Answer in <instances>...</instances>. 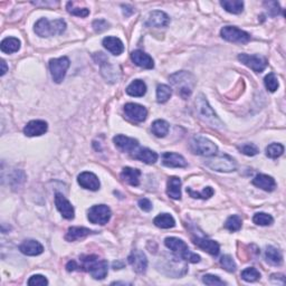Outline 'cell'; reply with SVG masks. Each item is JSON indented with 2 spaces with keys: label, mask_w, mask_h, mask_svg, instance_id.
Returning a JSON list of instances; mask_svg holds the SVG:
<instances>
[{
  "label": "cell",
  "mask_w": 286,
  "mask_h": 286,
  "mask_svg": "<svg viewBox=\"0 0 286 286\" xmlns=\"http://www.w3.org/2000/svg\"><path fill=\"white\" fill-rule=\"evenodd\" d=\"M55 205L57 210H58L62 216L65 219L71 220L74 218L75 216V211H74V207L72 206V204L68 201L66 198L64 197V194L62 193H56L55 194Z\"/></svg>",
  "instance_id": "obj_14"
},
{
  "label": "cell",
  "mask_w": 286,
  "mask_h": 286,
  "mask_svg": "<svg viewBox=\"0 0 286 286\" xmlns=\"http://www.w3.org/2000/svg\"><path fill=\"white\" fill-rule=\"evenodd\" d=\"M103 46H104L105 49H108L111 54L116 56L121 55L124 51V45L122 43V40L120 38L113 36L105 37L104 39H103Z\"/></svg>",
  "instance_id": "obj_25"
},
{
  "label": "cell",
  "mask_w": 286,
  "mask_h": 286,
  "mask_svg": "<svg viewBox=\"0 0 286 286\" xmlns=\"http://www.w3.org/2000/svg\"><path fill=\"white\" fill-rule=\"evenodd\" d=\"M77 182L78 185L84 189L91 190V191H96V190L100 189V180L96 177V174L93 172H89V171H85V172H82L77 177Z\"/></svg>",
  "instance_id": "obj_15"
},
{
  "label": "cell",
  "mask_w": 286,
  "mask_h": 286,
  "mask_svg": "<svg viewBox=\"0 0 286 286\" xmlns=\"http://www.w3.org/2000/svg\"><path fill=\"white\" fill-rule=\"evenodd\" d=\"M238 150L242 152L243 154L248 155V157H254V155L258 154V152H259V149L253 143L243 144V146L238 147Z\"/></svg>",
  "instance_id": "obj_44"
},
{
  "label": "cell",
  "mask_w": 286,
  "mask_h": 286,
  "mask_svg": "<svg viewBox=\"0 0 286 286\" xmlns=\"http://www.w3.org/2000/svg\"><path fill=\"white\" fill-rule=\"evenodd\" d=\"M167 194L174 200L181 199V180L178 177H171L168 180Z\"/></svg>",
  "instance_id": "obj_27"
},
{
  "label": "cell",
  "mask_w": 286,
  "mask_h": 286,
  "mask_svg": "<svg viewBox=\"0 0 286 286\" xmlns=\"http://www.w3.org/2000/svg\"><path fill=\"white\" fill-rule=\"evenodd\" d=\"M48 125L43 120H34L28 122L24 128V133L27 136H39L47 132Z\"/></svg>",
  "instance_id": "obj_17"
},
{
  "label": "cell",
  "mask_w": 286,
  "mask_h": 286,
  "mask_svg": "<svg viewBox=\"0 0 286 286\" xmlns=\"http://www.w3.org/2000/svg\"><path fill=\"white\" fill-rule=\"evenodd\" d=\"M34 30L40 37L62 35L66 30V22L63 19H55V20L49 21L47 18H40L35 24Z\"/></svg>",
  "instance_id": "obj_5"
},
{
  "label": "cell",
  "mask_w": 286,
  "mask_h": 286,
  "mask_svg": "<svg viewBox=\"0 0 286 286\" xmlns=\"http://www.w3.org/2000/svg\"><path fill=\"white\" fill-rule=\"evenodd\" d=\"M113 142L115 144V147L122 152H133L139 146L138 140L122 134L114 136Z\"/></svg>",
  "instance_id": "obj_18"
},
{
  "label": "cell",
  "mask_w": 286,
  "mask_h": 286,
  "mask_svg": "<svg viewBox=\"0 0 286 286\" xmlns=\"http://www.w3.org/2000/svg\"><path fill=\"white\" fill-rule=\"evenodd\" d=\"M171 94H172L171 87L165 84H161L157 87V101L159 103H166L170 98Z\"/></svg>",
  "instance_id": "obj_38"
},
{
  "label": "cell",
  "mask_w": 286,
  "mask_h": 286,
  "mask_svg": "<svg viewBox=\"0 0 286 286\" xmlns=\"http://www.w3.org/2000/svg\"><path fill=\"white\" fill-rule=\"evenodd\" d=\"M265 259L270 265L281 266L283 263V255H282L281 250H278L275 247L267 246L265 250Z\"/></svg>",
  "instance_id": "obj_29"
},
{
  "label": "cell",
  "mask_w": 286,
  "mask_h": 286,
  "mask_svg": "<svg viewBox=\"0 0 286 286\" xmlns=\"http://www.w3.org/2000/svg\"><path fill=\"white\" fill-rule=\"evenodd\" d=\"M124 113L128 119L134 122H143L147 120L148 111L144 106L136 104V103H128L124 105Z\"/></svg>",
  "instance_id": "obj_12"
},
{
  "label": "cell",
  "mask_w": 286,
  "mask_h": 286,
  "mask_svg": "<svg viewBox=\"0 0 286 286\" xmlns=\"http://www.w3.org/2000/svg\"><path fill=\"white\" fill-rule=\"evenodd\" d=\"M139 207L142 209L143 211L149 212V211H151V209H152V204H151L150 200L147 199V198H142V199L139 200Z\"/></svg>",
  "instance_id": "obj_49"
},
{
  "label": "cell",
  "mask_w": 286,
  "mask_h": 286,
  "mask_svg": "<svg viewBox=\"0 0 286 286\" xmlns=\"http://www.w3.org/2000/svg\"><path fill=\"white\" fill-rule=\"evenodd\" d=\"M0 49L6 54H13L20 49V40L15 37H7L0 44Z\"/></svg>",
  "instance_id": "obj_31"
},
{
  "label": "cell",
  "mask_w": 286,
  "mask_h": 286,
  "mask_svg": "<svg viewBox=\"0 0 286 286\" xmlns=\"http://www.w3.org/2000/svg\"><path fill=\"white\" fill-rule=\"evenodd\" d=\"M203 282L206 285H210V286L226 285V283H225L223 280H220V277L216 275H211V274H206V275H204Z\"/></svg>",
  "instance_id": "obj_45"
},
{
  "label": "cell",
  "mask_w": 286,
  "mask_h": 286,
  "mask_svg": "<svg viewBox=\"0 0 286 286\" xmlns=\"http://www.w3.org/2000/svg\"><path fill=\"white\" fill-rule=\"evenodd\" d=\"M93 230L89 229V228L85 227H71L68 228V230L66 232V236L65 238L68 242H75V240L85 238L86 236H90L93 234Z\"/></svg>",
  "instance_id": "obj_28"
},
{
  "label": "cell",
  "mask_w": 286,
  "mask_h": 286,
  "mask_svg": "<svg viewBox=\"0 0 286 286\" xmlns=\"http://www.w3.org/2000/svg\"><path fill=\"white\" fill-rule=\"evenodd\" d=\"M169 79L182 98H188L192 94L194 85H196V79L191 73L186 71L177 72L171 75Z\"/></svg>",
  "instance_id": "obj_2"
},
{
  "label": "cell",
  "mask_w": 286,
  "mask_h": 286,
  "mask_svg": "<svg viewBox=\"0 0 286 286\" xmlns=\"http://www.w3.org/2000/svg\"><path fill=\"white\" fill-rule=\"evenodd\" d=\"M242 218L237 215H232L228 217V219L225 223V227L229 231H237L242 228Z\"/></svg>",
  "instance_id": "obj_39"
},
{
  "label": "cell",
  "mask_w": 286,
  "mask_h": 286,
  "mask_svg": "<svg viewBox=\"0 0 286 286\" xmlns=\"http://www.w3.org/2000/svg\"><path fill=\"white\" fill-rule=\"evenodd\" d=\"M284 153V147L281 143H272L266 148V155L270 159H277Z\"/></svg>",
  "instance_id": "obj_35"
},
{
  "label": "cell",
  "mask_w": 286,
  "mask_h": 286,
  "mask_svg": "<svg viewBox=\"0 0 286 286\" xmlns=\"http://www.w3.org/2000/svg\"><path fill=\"white\" fill-rule=\"evenodd\" d=\"M93 28H94L95 32L101 33V32H103V30L109 28V24H108V21L104 20V19H98V20H95L93 22Z\"/></svg>",
  "instance_id": "obj_48"
},
{
  "label": "cell",
  "mask_w": 286,
  "mask_h": 286,
  "mask_svg": "<svg viewBox=\"0 0 286 286\" xmlns=\"http://www.w3.org/2000/svg\"><path fill=\"white\" fill-rule=\"evenodd\" d=\"M190 148H191V151L194 154L204 155V157H212V155H216L217 150H218V148H217V146L212 142V141L200 135L194 136L191 140Z\"/></svg>",
  "instance_id": "obj_7"
},
{
  "label": "cell",
  "mask_w": 286,
  "mask_h": 286,
  "mask_svg": "<svg viewBox=\"0 0 286 286\" xmlns=\"http://www.w3.org/2000/svg\"><path fill=\"white\" fill-rule=\"evenodd\" d=\"M238 59L250 70L256 73H262L267 66V59L265 57L259 55H248V54H239Z\"/></svg>",
  "instance_id": "obj_11"
},
{
  "label": "cell",
  "mask_w": 286,
  "mask_h": 286,
  "mask_svg": "<svg viewBox=\"0 0 286 286\" xmlns=\"http://www.w3.org/2000/svg\"><path fill=\"white\" fill-rule=\"evenodd\" d=\"M66 9L68 13L73 16H77V17H87L90 15V10L87 8H78V7H74L73 2H67L66 5Z\"/></svg>",
  "instance_id": "obj_42"
},
{
  "label": "cell",
  "mask_w": 286,
  "mask_h": 286,
  "mask_svg": "<svg viewBox=\"0 0 286 286\" xmlns=\"http://www.w3.org/2000/svg\"><path fill=\"white\" fill-rule=\"evenodd\" d=\"M153 224L157 227L162 228V229H169V228L174 227L175 222L170 213H160L154 218Z\"/></svg>",
  "instance_id": "obj_32"
},
{
  "label": "cell",
  "mask_w": 286,
  "mask_h": 286,
  "mask_svg": "<svg viewBox=\"0 0 286 286\" xmlns=\"http://www.w3.org/2000/svg\"><path fill=\"white\" fill-rule=\"evenodd\" d=\"M81 268L90 273L95 280H104L108 275V262L105 259L98 258L96 255H87L81 257Z\"/></svg>",
  "instance_id": "obj_1"
},
{
  "label": "cell",
  "mask_w": 286,
  "mask_h": 286,
  "mask_svg": "<svg viewBox=\"0 0 286 286\" xmlns=\"http://www.w3.org/2000/svg\"><path fill=\"white\" fill-rule=\"evenodd\" d=\"M253 185L256 186L257 188H261L265 191H273L276 188V182L274 180L273 177L267 174H257L256 177L253 179Z\"/></svg>",
  "instance_id": "obj_24"
},
{
  "label": "cell",
  "mask_w": 286,
  "mask_h": 286,
  "mask_svg": "<svg viewBox=\"0 0 286 286\" xmlns=\"http://www.w3.org/2000/svg\"><path fill=\"white\" fill-rule=\"evenodd\" d=\"M131 59L136 66L146 68V70H152L154 67L153 59L150 55H148L147 53L142 51H133L131 53Z\"/></svg>",
  "instance_id": "obj_20"
},
{
  "label": "cell",
  "mask_w": 286,
  "mask_h": 286,
  "mask_svg": "<svg viewBox=\"0 0 286 286\" xmlns=\"http://www.w3.org/2000/svg\"><path fill=\"white\" fill-rule=\"evenodd\" d=\"M162 165L168 168H186L187 161L182 155L173 152H166L162 154Z\"/></svg>",
  "instance_id": "obj_21"
},
{
  "label": "cell",
  "mask_w": 286,
  "mask_h": 286,
  "mask_svg": "<svg viewBox=\"0 0 286 286\" xmlns=\"http://www.w3.org/2000/svg\"><path fill=\"white\" fill-rule=\"evenodd\" d=\"M196 109H197V114L199 115V117L203 120L205 123H207L210 127L215 128V129H223L224 128V123L217 114L213 111L212 108L209 105L208 101L206 100V97L203 94H200L198 96L197 101H196Z\"/></svg>",
  "instance_id": "obj_4"
},
{
  "label": "cell",
  "mask_w": 286,
  "mask_h": 286,
  "mask_svg": "<svg viewBox=\"0 0 286 286\" xmlns=\"http://www.w3.org/2000/svg\"><path fill=\"white\" fill-rule=\"evenodd\" d=\"M70 59L66 56L51 59V62H49V70H51L52 77L55 83L59 84L63 82L68 67H70Z\"/></svg>",
  "instance_id": "obj_8"
},
{
  "label": "cell",
  "mask_w": 286,
  "mask_h": 286,
  "mask_svg": "<svg viewBox=\"0 0 286 286\" xmlns=\"http://www.w3.org/2000/svg\"><path fill=\"white\" fill-rule=\"evenodd\" d=\"M76 268H78V266H77V264H76V262H74V261L68 262V264L66 265V269L68 270V272H73V270H75Z\"/></svg>",
  "instance_id": "obj_50"
},
{
  "label": "cell",
  "mask_w": 286,
  "mask_h": 286,
  "mask_svg": "<svg viewBox=\"0 0 286 286\" xmlns=\"http://www.w3.org/2000/svg\"><path fill=\"white\" fill-rule=\"evenodd\" d=\"M169 123L165 120H157L151 125L152 133L158 138H165L169 132Z\"/></svg>",
  "instance_id": "obj_34"
},
{
  "label": "cell",
  "mask_w": 286,
  "mask_h": 286,
  "mask_svg": "<svg viewBox=\"0 0 286 286\" xmlns=\"http://www.w3.org/2000/svg\"><path fill=\"white\" fill-rule=\"evenodd\" d=\"M220 265L223 266L224 269H226L227 272L229 273H234L236 268H237V265H236L235 261L232 259L231 256H229V255H224V256L220 258Z\"/></svg>",
  "instance_id": "obj_43"
},
{
  "label": "cell",
  "mask_w": 286,
  "mask_h": 286,
  "mask_svg": "<svg viewBox=\"0 0 286 286\" xmlns=\"http://www.w3.org/2000/svg\"><path fill=\"white\" fill-rule=\"evenodd\" d=\"M253 222L258 226H269L274 223V218L268 213L257 212L253 217Z\"/></svg>",
  "instance_id": "obj_36"
},
{
  "label": "cell",
  "mask_w": 286,
  "mask_h": 286,
  "mask_svg": "<svg viewBox=\"0 0 286 286\" xmlns=\"http://www.w3.org/2000/svg\"><path fill=\"white\" fill-rule=\"evenodd\" d=\"M140 175L141 171L139 169H134V168L130 167L123 168V170L121 172V178L123 179V181L133 187H138L140 185Z\"/></svg>",
  "instance_id": "obj_26"
},
{
  "label": "cell",
  "mask_w": 286,
  "mask_h": 286,
  "mask_svg": "<svg viewBox=\"0 0 286 286\" xmlns=\"http://www.w3.org/2000/svg\"><path fill=\"white\" fill-rule=\"evenodd\" d=\"M19 250L27 256H38L44 251V247L39 242L34 239L25 240L19 246Z\"/></svg>",
  "instance_id": "obj_19"
},
{
  "label": "cell",
  "mask_w": 286,
  "mask_h": 286,
  "mask_svg": "<svg viewBox=\"0 0 286 286\" xmlns=\"http://www.w3.org/2000/svg\"><path fill=\"white\" fill-rule=\"evenodd\" d=\"M28 285L30 286H46L48 285L47 278L43 275H33L28 280Z\"/></svg>",
  "instance_id": "obj_46"
},
{
  "label": "cell",
  "mask_w": 286,
  "mask_h": 286,
  "mask_svg": "<svg viewBox=\"0 0 286 286\" xmlns=\"http://www.w3.org/2000/svg\"><path fill=\"white\" fill-rule=\"evenodd\" d=\"M169 22H170V18L166 13H163V11H160V10H155L149 14L147 21H146V26H148V27L161 28V27H167V26L169 25Z\"/></svg>",
  "instance_id": "obj_16"
},
{
  "label": "cell",
  "mask_w": 286,
  "mask_h": 286,
  "mask_svg": "<svg viewBox=\"0 0 286 286\" xmlns=\"http://www.w3.org/2000/svg\"><path fill=\"white\" fill-rule=\"evenodd\" d=\"M264 84H265L266 89H267L269 92H272V93L277 91L278 86H280V84H278V79L276 77V75L274 73H269L268 75L265 76Z\"/></svg>",
  "instance_id": "obj_41"
},
{
  "label": "cell",
  "mask_w": 286,
  "mask_h": 286,
  "mask_svg": "<svg viewBox=\"0 0 286 286\" xmlns=\"http://www.w3.org/2000/svg\"><path fill=\"white\" fill-rule=\"evenodd\" d=\"M165 245L167 248H169L177 256V258H181L184 261L189 263H199V255L192 253L187 246L184 240L177 237H167L165 239Z\"/></svg>",
  "instance_id": "obj_3"
},
{
  "label": "cell",
  "mask_w": 286,
  "mask_h": 286,
  "mask_svg": "<svg viewBox=\"0 0 286 286\" xmlns=\"http://www.w3.org/2000/svg\"><path fill=\"white\" fill-rule=\"evenodd\" d=\"M264 5L267 7V9L269 11V14L272 15V16H276L281 13V8H280V5L276 1H266L264 2Z\"/></svg>",
  "instance_id": "obj_47"
},
{
  "label": "cell",
  "mask_w": 286,
  "mask_h": 286,
  "mask_svg": "<svg viewBox=\"0 0 286 286\" xmlns=\"http://www.w3.org/2000/svg\"><path fill=\"white\" fill-rule=\"evenodd\" d=\"M128 261L129 264L132 266L133 269H134V272L139 274L146 273V270L148 268V259L143 251H141L139 249L132 250V253L129 255Z\"/></svg>",
  "instance_id": "obj_13"
},
{
  "label": "cell",
  "mask_w": 286,
  "mask_h": 286,
  "mask_svg": "<svg viewBox=\"0 0 286 286\" xmlns=\"http://www.w3.org/2000/svg\"><path fill=\"white\" fill-rule=\"evenodd\" d=\"M220 36L225 40L230 41V43H238V44H246L250 40V35L248 33L244 32L235 26H225L220 30Z\"/></svg>",
  "instance_id": "obj_9"
},
{
  "label": "cell",
  "mask_w": 286,
  "mask_h": 286,
  "mask_svg": "<svg viewBox=\"0 0 286 286\" xmlns=\"http://www.w3.org/2000/svg\"><path fill=\"white\" fill-rule=\"evenodd\" d=\"M240 276H242V278L245 282H249V283H251V282H256L261 278V273H259L255 267H247L243 270Z\"/></svg>",
  "instance_id": "obj_37"
},
{
  "label": "cell",
  "mask_w": 286,
  "mask_h": 286,
  "mask_svg": "<svg viewBox=\"0 0 286 286\" xmlns=\"http://www.w3.org/2000/svg\"><path fill=\"white\" fill-rule=\"evenodd\" d=\"M111 209L105 205H95L90 208L87 218L92 224L105 225L111 219Z\"/></svg>",
  "instance_id": "obj_10"
},
{
  "label": "cell",
  "mask_w": 286,
  "mask_h": 286,
  "mask_svg": "<svg viewBox=\"0 0 286 286\" xmlns=\"http://www.w3.org/2000/svg\"><path fill=\"white\" fill-rule=\"evenodd\" d=\"M187 192L190 194V197L199 198V199H209V198L212 197V194L215 193L211 187H206L201 192H196L193 191L191 188H187Z\"/></svg>",
  "instance_id": "obj_40"
},
{
  "label": "cell",
  "mask_w": 286,
  "mask_h": 286,
  "mask_svg": "<svg viewBox=\"0 0 286 286\" xmlns=\"http://www.w3.org/2000/svg\"><path fill=\"white\" fill-rule=\"evenodd\" d=\"M223 8L228 13L238 15L244 10V2L242 0H223L220 1Z\"/></svg>",
  "instance_id": "obj_33"
},
{
  "label": "cell",
  "mask_w": 286,
  "mask_h": 286,
  "mask_svg": "<svg viewBox=\"0 0 286 286\" xmlns=\"http://www.w3.org/2000/svg\"><path fill=\"white\" fill-rule=\"evenodd\" d=\"M127 93L130 96L141 97L147 93V85L146 83L141 79H134L130 85L127 87Z\"/></svg>",
  "instance_id": "obj_30"
},
{
  "label": "cell",
  "mask_w": 286,
  "mask_h": 286,
  "mask_svg": "<svg viewBox=\"0 0 286 286\" xmlns=\"http://www.w3.org/2000/svg\"><path fill=\"white\" fill-rule=\"evenodd\" d=\"M193 243L194 245H197L200 249L207 251L208 254L212 255V256H217V255L219 254L220 246L218 243L215 242V240L207 238H194Z\"/></svg>",
  "instance_id": "obj_22"
},
{
  "label": "cell",
  "mask_w": 286,
  "mask_h": 286,
  "mask_svg": "<svg viewBox=\"0 0 286 286\" xmlns=\"http://www.w3.org/2000/svg\"><path fill=\"white\" fill-rule=\"evenodd\" d=\"M206 166L219 172H231L237 168L235 159L228 154L212 155L206 161Z\"/></svg>",
  "instance_id": "obj_6"
},
{
  "label": "cell",
  "mask_w": 286,
  "mask_h": 286,
  "mask_svg": "<svg viewBox=\"0 0 286 286\" xmlns=\"http://www.w3.org/2000/svg\"><path fill=\"white\" fill-rule=\"evenodd\" d=\"M133 152H134V153L132 154L133 158L140 160V161L147 163V165H153V163L158 161L157 152L152 151L148 148H141L138 149V150H134Z\"/></svg>",
  "instance_id": "obj_23"
},
{
  "label": "cell",
  "mask_w": 286,
  "mask_h": 286,
  "mask_svg": "<svg viewBox=\"0 0 286 286\" xmlns=\"http://www.w3.org/2000/svg\"><path fill=\"white\" fill-rule=\"evenodd\" d=\"M123 13H124V15L125 16H130V15H131L132 13H133V9L132 8H130V7H124L123 6Z\"/></svg>",
  "instance_id": "obj_52"
},
{
  "label": "cell",
  "mask_w": 286,
  "mask_h": 286,
  "mask_svg": "<svg viewBox=\"0 0 286 286\" xmlns=\"http://www.w3.org/2000/svg\"><path fill=\"white\" fill-rule=\"evenodd\" d=\"M0 64H1V73H0V75L3 76L7 73V71H8V67H7V64H6V62L3 59L1 60V63H0Z\"/></svg>",
  "instance_id": "obj_51"
}]
</instances>
